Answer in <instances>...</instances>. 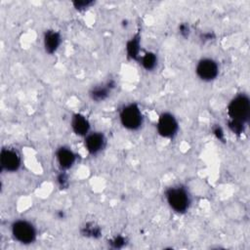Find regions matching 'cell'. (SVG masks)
Here are the masks:
<instances>
[{
	"instance_id": "1",
	"label": "cell",
	"mask_w": 250,
	"mask_h": 250,
	"mask_svg": "<svg viewBox=\"0 0 250 250\" xmlns=\"http://www.w3.org/2000/svg\"><path fill=\"white\" fill-rule=\"evenodd\" d=\"M228 122L247 126L250 119V99L247 94L239 93L230 99L227 105Z\"/></svg>"
},
{
	"instance_id": "2",
	"label": "cell",
	"mask_w": 250,
	"mask_h": 250,
	"mask_svg": "<svg viewBox=\"0 0 250 250\" xmlns=\"http://www.w3.org/2000/svg\"><path fill=\"white\" fill-rule=\"evenodd\" d=\"M165 200L170 207L177 214L187 213L191 205V195L183 185H173L165 190Z\"/></svg>"
},
{
	"instance_id": "3",
	"label": "cell",
	"mask_w": 250,
	"mask_h": 250,
	"mask_svg": "<svg viewBox=\"0 0 250 250\" xmlns=\"http://www.w3.org/2000/svg\"><path fill=\"white\" fill-rule=\"evenodd\" d=\"M12 237L19 243L29 245L36 241L38 231L34 224L26 219H17L10 227Z\"/></svg>"
},
{
	"instance_id": "4",
	"label": "cell",
	"mask_w": 250,
	"mask_h": 250,
	"mask_svg": "<svg viewBox=\"0 0 250 250\" xmlns=\"http://www.w3.org/2000/svg\"><path fill=\"white\" fill-rule=\"evenodd\" d=\"M119 122L128 131H138L144 124V115L140 105L136 103L124 104L118 113Z\"/></svg>"
},
{
	"instance_id": "5",
	"label": "cell",
	"mask_w": 250,
	"mask_h": 250,
	"mask_svg": "<svg viewBox=\"0 0 250 250\" xmlns=\"http://www.w3.org/2000/svg\"><path fill=\"white\" fill-rule=\"evenodd\" d=\"M220 73V66L216 60L210 57H204L197 61L195 65V74L203 82H212L217 79Z\"/></svg>"
},
{
	"instance_id": "6",
	"label": "cell",
	"mask_w": 250,
	"mask_h": 250,
	"mask_svg": "<svg viewBox=\"0 0 250 250\" xmlns=\"http://www.w3.org/2000/svg\"><path fill=\"white\" fill-rule=\"evenodd\" d=\"M156 131L163 139H173L179 131V121L177 117L169 111L160 113L156 121Z\"/></svg>"
},
{
	"instance_id": "7",
	"label": "cell",
	"mask_w": 250,
	"mask_h": 250,
	"mask_svg": "<svg viewBox=\"0 0 250 250\" xmlns=\"http://www.w3.org/2000/svg\"><path fill=\"white\" fill-rule=\"evenodd\" d=\"M21 156L13 147H3L0 152L1 170L7 173H16L21 167Z\"/></svg>"
},
{
	"instance_id": "8",
	"label": "cell",
	"mask_w": 250,
	"mask_h": 250,
	"mask_svg": "<svg viewBox=\"0 0 250 250\" xmlns=\"http://www.w3.org/2000/svg\"><path fill=\"white\" fill-rule=\"evenodd\" d=\"M106 146V138L104 133L99 131H91L84 138L85 149L91 155L99 154Z\"/></svg>"
},
{
	"instance_id": "9",
	"label": "cell",
	"mask_w": 250,
	"mask_h": 250,
	"mask_svg": "<svg viewBox=\"0 0 250 250\" xmlns=\"http://www.w3.org/2000/svg\"><path fill=\"white\" fill-rule=\"evenodd\" d=\"M115 87L116 82L113 79H108L104 83L93 86L89 91V97L95 103H103L109 98Z\"/></svg>"
},
{
	"instance_id": "10",
	"label": "cell",
	"mask_w": 250,
	"mask_h": 250,
	"mask_svg": "<svg viewBox=\"0 0 250 250\" xmlns=\"http://www.w3.org/2000/svg\"><path fill=\"white\" fill-rule=\"evenodd\" d=\"M55 157L60 170L67 171L75 164L77 160V154L66 146H62L57 148Z\"/></svg>"
},
{
	"instance_id": "11",
	"label": "cell",
	"mask_w": 250,
	"mask_h": 250,
	"mask_svg": "<svg viewBox=\"0 0 250 250\" xmlns=\"http://www.w3.org/2000/svg\"><path fill=\"white\" fill-rule=\"evenodd\" d=\"M70 128L75 136L84 139L91 132V123L87 116L76 112L70 118Z\"/></svg>"
},
{
	"instance_id": "12",
	"label": "cell",
	"mask_w": 250,
	"mask_h": 250,
	"mask_svg": "<svg viewBox=\"0 0 250 250\" xmlns=\"http://www.w3.org/2000/svg\"><path fill=\"white\" fill-rule=\"evenodd\" d=\"M43 48L46 54L54 55L60 49L62 37L60 31L56 29H47L43 34Z\"/></svg>"
},
{
	"instance_id": "13",
	"label": "cell",
	"mask_w": 250,
	"mask_h": 250,
	"mask_svg": "<svg viewBox=\"0 0 250 250\" xmlns=\"http://www.w3.org/2000/svg\"><path fill=\"white\" fill-rule=\"evenodd\" d=\"M126 56L128 60L139 62L142 56V49H141V34L140 32H136L133 36L127 41L125 46Z\"/></svg>"
},
{
	"instance_id": "14",
	"label": "cell",
	"mask_w": 250,
	"mask_h": 250,
	"mask_svg": "<svg viewBox=\"0 0 250 250\" xmlns=\"http://www.w3.org/2000/svg\"><path fill=\"white\" fill-rule=\"evenodd\" d=\"M80 233L83 237L90 239H99L102 237V228L93 221L85 222L80 228Z\"/></svg>"
},
{
	"instance_id": "15",
	"label": "cell",
	"mask_w": 250,
	"mask_h": 250,
	"mask_svg": "<svg viewBox=\"0 0 250 250\" xmlns=\"http://www.w3.org/2000/svg\"><path fill=\"white\" fill-rule=\"evenodd\" d=\"M225 213L228 217L234 221H241L246 217V208L239 202H231L225 208Z\"/></svg>"
},
{
	"instance_id": "16",
	"label": "cell",
	"mask_w": 250,
	"mask_h": 250,
	"mask_svg": "<svg viewBox=\"0 0 250 250\" xmlns=\"http://www.w3.org/2000/svg\"><path fill=\"white\" fill-rule=\"evenodd\" d=\"M142 67L146 71H152L157 67L158 64V56L152 51L146 52L142 54L139 62Z\"/></svg>"
},
{
	"instance_id": "17",
	"label": "cell",
	"mask_w": 250,
	"mask_h": 250,
	"mask_svg": "<svg viewBox=\"0 0 250 250\" xmlns=\"http://www.w3.org/2000/svg\"><path fill=\"white\" fill-rule=\"evenodd\" d=\"M127 243H128L127 237L122 234L114 235L113 237H111L108 240V245L112 249H121V248L125 247L127 245Z\"/></svg>"
},
{
	"instance_id": "18",
	"label": "cell",
	"mask_w": 250,
	"mask_h": 250,
	"mask_svg": "<svg viewBox=\"0 0 250 250\" xmlns=\"http://www.w3.org/2000/svg\"><path fill=\"white\" fill-rule=\"evenodd\" d=\"M57 181V185L61 189H66L68 188L70 182H69V177L67 174V171H62L60 170V173L57 175L56 178Z\"/></svg>"
},
{
	"instance_id": "19",
	"label": "cell",
	"mask_w": 250,
	"mask_h": 250,
	"mask_svg": "<svg viewBox=\"0 0 250 250\" xmlns=\"http://www.w3.org/2000/svg\"><path fill=\"white\" fill-rule=\"evenodd\" d=\"M94 3L95 2L92 0H76L72 2V5L76 11L83 12L89 9L91 6H93Z\"/></svg>"
},
{
	"instance_id": "20",
	"label": "cell",
	"mask_w": 250,
	"mask_h": 250,
	"mask_svg": "<svg viewBox=\"0 0 250 250\" xmlns=\"http://www.w3.org/2000/svg\"><path fill=\"white\" fill-rule=\"evenodd\" d=\"M178 32L180 34L181 37L187 39L189 37L190 33H191V28L190 25L188 22H181L178 25Z\"/></svg>"
},
{
	"instance_id": "21",
	"label": "cell",
	"mask_w": 250,
	"mask_h": 250,
	"mask_svg": "<svg viewBox=\"0 0 250 250\" xmlns=\"http://www.w3.org/2000/svg\"><path fill=\"white\" fill-rule=\"evenodd\" d=\"M212 133H213V135L215 136V138H216L218 141H220V142H224V141H225V139H226V134H225L224 129H223L220 125H218V124L214 125V126L212 127Z\"/></svg>"
},
{
	"instance_id": "22",
	"label": "cell",
	"mask_w": 250,
	"mask_h": 250,
	"mask_svg": "<svg viewBox=\"0 0 250 250\" xmlns=\"http://www.w3.org/2000/svg\"><path fill=\"white\" fill-rule=\"evenodd\" d=\"M199 39H200L202 42H204V43L210 42V41H212V40L215 39V34H214V32H212V31L201 32L200 35H199Z\"/></svg>"
}]
</instances>
